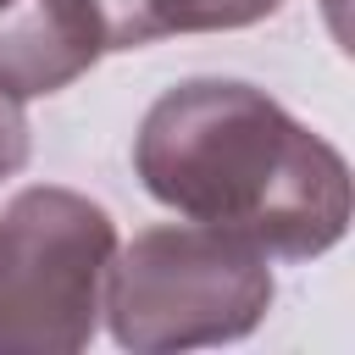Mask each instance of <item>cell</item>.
Returning a JSON list of instances; mask_svg holds the SVG:
<instances>
[{
	"mask_svg": "<svg viewBox=\"0 0 355 355\" xmlns=\"http://www.w3.org/2000/svg\"><path fill=\"white\" fill-rule=\"evenodd\" d=\"M133 172L166 211L233 227L283 261L327 255L355 211L344 155L233 78L166 89L133 133Z\"/></svg>",
	"mask_w": 355,
	"mask_h": 355,
	"instance_id": "obj_1",
	"label": "cell"
},
{
	"mask_svg": "<svg viewBox=\"0 0 355 355\" xmlns=\"http://www.w3.org/2000/svg\"><path fill=\"white\" fill-rule=\"evenodd\" d=\"M272 255L216 222H161L133 233L105 272L111 338L139 355L200 349L255 333L272 305Z\"/></svg>",
	"mask_w": 355,
	"mask_h": 355,
	"instance_id": "obj_2",
	"label": "cell"
},
{
	"mask_svg": "<svg viewBox=\"0 0 355 355\" xmlns=\"http://www.w3.org/2000/svg\"><path fill=\"white\" fill-rule=\"evenodd\" d=\"M116 222L78 189H22L0 205V355H72L94 338Z\"/></svg>",
	"mask_w": 355,
	"mask_h": 355,
	"instance_id": "obj_3",
	"label": "cell"
},
{
	"mask_svg": "<svg viewBox=\"0 0 355 355\" xmlns=\"http://www.w3.org/2000/svg\"><path fill=\"white\" fill-rule=\"evenodd\" d=\"M100 55L105 39L89 0H0V94H55Z\"/></svg>",
	"mask_w": 355,
	"mask_h": 355,
	"instance_id": "obj_4",
	"label": "cell"
},
{
	"mask_svg": "<svg viewBox=\"0 0 355 355\" xmlns=\"http://www.w3.org/2000/svg\"><path fill=\"white\" fill-rule=\"evenodd\" d=\"M105 50H139L172 33H222L266 22L283 0H89Z\"/></svg>",
	"mask_w": 355,
	"mask_h": 355,
	"instance_id": "obj_5",
	"label": "cell"
},
{
	"mask_svg": "<svg viewBox=\"0 0 355 355\" xmlns=\"http://www.w3.org/2000/svg\"><path fill=\"white\" fill-rule=\"evenodd\" d=\"M22 166H28V116H22V100L0 94V178Z\"/></svg>",
	"mask_w": 355,
	"mask_h": 355,
	"instance_id": "obj_6",
	"label": "cell"
}]
</instances>
